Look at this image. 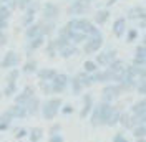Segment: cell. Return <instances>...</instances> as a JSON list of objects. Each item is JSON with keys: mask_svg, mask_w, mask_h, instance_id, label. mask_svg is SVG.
I'll list each match as a JSON object with an SVG mask.
<instances>
[{"mask_svg": "<svg viewBox=\"0 0 146 142\" xmlns=\"http://www.w3.org/2000/svg\"><path fill=\"white\" fill-rule=\"evenodd\" d=\"M115 106L111 103H105V101H100L98 104H95L93 109H91V126L93 127H100V126H106L110 116L113 112Z\"/></svg>", "mask_w": 146, "mask_h": 142, "instance_id": "cell-1", "label": "cell"}, {"mask_svg": "<svg viewBox=\"0 0 146 142\" xmlns=\"http://www.w3.org/2000/svg\"><path fill=\"white\" fill-rule=\"evenodd\" d=\"M62 104H63L62 98H50V99H46L45 103L42 104V116L45 117L46 121L55 119V116L60 112Z\"/></svg>", "mask_w": 146, "mask_h": 142, "instance_id": "cell-2", "label": "cell"}, {"mask_svg": "<svg viewBox=\"0 0 146 142\" xmlns=\"http://www.w3.org/2000/svg\"><path fill=\"white\" fill-rule=\"evenodd\" d=\"M121 94H123L121 86L116 84V83H110V84H106V86L103 88V91H101V101H105V103H111V104H113V101L118 99Z\"/></svg>", "mask_w": 146, "mask_h": 142, "instance_id": "cell-3", "label": "cell"}, {"mask_svg": "<svg viewBox=\"0 0 146 142\" xmlns=\"http://www.w3.org/2000/svg\"><path fill=\"white\" fill-rule=\"evenodd\" d=\"M91 9V3L88 0H73L72 3L68 5V15H72V17H80V15H85V13H88Z\"/></svg>", "mask_w": 146, "mask_h": 142, "instance_id": "cell-4", "label": "cell"}, {"mask_svg": "<svg viewBox=\"0 0 146 142\" xmlns=\"http://www.w3.org/2000/svg\"><path fill=\"white\" fill-rule=\"evenodd\" d=\"M68 83H70V78L65 73H56V76L50 81L52 94H62L65 89L68 88Z\"/></svg>", "mask_w": 146, "mask_h": 142, "instance_id": "cell-5", "label": "cell"}, {"mask_svg": "<svg viewBox=\"0 0 146 142\" xmlns=\"http://www.w3.org/2000/svg\"><path fill=\"white\" fill-rule=\"evenodd\" d=\"M60 15V7L53 2H45L42 5V20L45 22H56Z\"/></svg>", "mask_w": 146, "mask_h": 142, "instance_id": "cell-6", "label": "cell"}, {"mask_svg": "<svg viewBox=\"0 0 146 142\" xmlns=\"http://www.w3.org/2000/svg\"><path fill=\"white\" fill-rule=\"evenodd\" d=\"M101 46H103V35L88 36V40L83 43V53L85 55H93V53H96V51H100Z\"/></svg>", "mask_w": 146, "mask_h": 142, "instance_id": "cell-7", "label": "cell"}, {"mask_svg": "<svg viewBox=\"0 0 146 142\" xmlns=\"http://www.w3.org/2000/svg\"><path fill=\"white\" fill-rule=\"evenodd\" d=\"M18 63H20V55L15 53L13 50H9L7 53L3 55V58H2L0 68L2 70H13V68L18 66Z\"/></svg>", "mask_w": 146, "mask_h": 142, "instance_id": "cell-8", "label": "cell"}, {"mask_svg": "<svg viewBox=\"0 0 146 142\" xmlns=\"http://www.w3.org/2000/svg\"><path fill=\"white\" fill-rule=\"evenodd\" d=\"M113 60H116V50H106V51H101L100 55H96L95 63L98 66H108Z\"/></svg>", "mask_w": 146, "mask_h": 142, "instance_id": "cell-9", "label": "cell"}, {"mask_svg": "<svg viewBox=\"0 0 146 142\" xmlns=\"http://www.w3.org/2000/svg\"><path fill=\"white\" fill-rule=\"evenodd\" d=\"M118 124H121L125 129H128V131H131L135 126H136V121H135V116L131 114L129 111H121V116H119V122Z\"/></svg>", "mask_w": 146, "mask_h": 142, "instance_id": "cell-10", "label": "cell"}, {"mask_svg": "<svg viewBox=\"0 0 146 142\" xmlns=\"http://www.w3.org/2000/svg\"><path fill=\"white\" fill-rule=\"evenodd\" d=\"M32 96H35V89L32 88V86H25V88H23V91H22L18 96H15V104H18V106H23L28 99L32 98Z\"/></svg>", "mask_w": 146, "mask_h": 142, "instance_id": "cell-11", "label": "cell"}, {"mask_svg": "<svg viewBox=\"0 0 146 142\" xmlns=\"http://www.w3.org/2000/svg\"><path fill=\"white\" fill-rule=\"evenodd\" d=\"M129 112L135 116V117H146V98L136 101V103L131 106Z\"/></svg>", "mask_w": 146, "mask_h": 142, "instance_id": "cell-12", "label": "cell"}, {"mask_svg": "<svg viewBox=\"0 0 146 142\" xmlns=\"http://www.w3.org/2000/svg\"><path fill=\"white\" fill-rule=\"evenodd\" d=\"M93 106H95V103H93V96H91V94H83V107H82V111H80V117L85 119L86 116H90Z\"/></svg>", "mask_w": 146, "mask_h": 142, "instance_id": "cell-13", "label": "cell"}, {"mask_svg": "<svg viewBox=\"0 0 146 142\" xmlns=\"http://www.w3.org/2000/svg\"><path fill=\"white\" fill-rule=\"evenodd\" d=\"M125 32H126V18H123V17L116 18L115 23H113V35L116 38H121L125 35Z\"/></svg>", "mask_w": 146, "mask_h": 142, "instance_id": "cell-14", "label": "cell"}, {"mask_svg": "<svg viewBox=\"0 0 146 142\" xmlns=\"http://www.w3.org/2000/svg\"><path fill=\"white\" fill-rule=\"evenodd\" d=\"M45 45V36L43 35H38V36H33V38H30L27 41V51L28 53H32V51H35L38 48H42Z\"/></svg>", "mask_w": 146, "mask_h": 142, "instance_id": "cell-15", "label": "cell"}, {"mask_svg": "<svg viewBox=\"0 0 146 142\" xmlns=\"http://www.w3.org/2000/svg\"><path fill=\"white\" fill-rule=\"evenodd\" d=\"M126 15L129 20H146V10L139 5H135V7H131L128 10Z\"/></svg>", "mask_w": 146, "mask_h": 142, "instance_id": "cell-16", "label": "cell"}, {"mask_svg": "<svg viewBox=\"0 0 146 142\" xmlns=\"http://www.w3.org/2000/svg\"><path fill=\"white\" fill-rule=\"evenodd\" d=\"M23 107H25V111H27L28 116H35L36 112H38V109H40V101H38L36 96H32V98L23 104Z\"/></svg>", "mask_w": 146, "mask_h": 142, "instance_id": "cell-17", "label": "cell"}, {"mask_svg": "<svg viewBox=\"0 0 146 142\" xmlns=\"http://www.w3.org/2000/svg\"><path fill=\"white\" fill-rule=\"evenodd\" d=\"M110 18V10L108 9H100L95 12V15H93V23H96V25H105L106 22H108Z\"/></svg>", "mask_w": 146, "mask_h": 142, "instance_id": "cell-18", "label": "cell"}, {"mask_svg": "<svg viewBox=\"0 0 146 142\" xmlns=\"http://www.w3.org/2000/svg\"><path fill=\"white\" fill-rule=\"evenodd\" d=\"M40 22V32H42V35L45 36H50V35H53V32H55V23L56 22H45V20H38Z\"/></svg>", "mask_w": 146, "mask_h": 142, "instance_id": "cell-19", "label": "cell"}, {"mask_svg": "<svg viewBox=\"0 0 146 142\" xmlns=\"http://www.w3.org/2000/svg\"><path fill=\"white\" fill-rule=\"evenodd\" d=\"M36 74H38L40 81H52L56 76V71L53 68H42V70L36 71Z\"/></svg>", "mask_w": 146, "mask_h": 142, "instance_id": "cell-20", "label": "cell"}, {"mask_svg": "<svg viewBox=\"0 0 146 142\" xmlns=\"http://www.w3.org/2000/svg\"><path fill=\"white\" fill-rule=\"evenodd\" d=\"M78 51H80L78 46L70 43V45H66L65 48H62V50L58 51V55H60L62 58H72V56H75V55H78Z\"/></svg>", "mask_w": 146, "mask_h": 142, "instance_id": "cell-21", "label": "cell"}, {"mask_svg": "<svg viewBox=\"0 0 146 142\" xmlns=\"http://www.w3.org/2000/svg\"><path fill=\"white\" fill-rule=\"evenodd\" d=\"M70 43L72 45H80V43H85L86 40H88V35L86 33H83V32H73L70 33Z\"/></svg>", "mask_w": 146, "mask_h": 142, "instance_id": "cell-22", "label": "cell"}, {"mask_svg": "<svg viewBox=\"0 0 146 142\" xmlns=\"http://www.w3.org/2000/svg\"><path fill=\"white\" fill-rule=\"evenodd\" d=\"M42 35V32H40V22H33L32 25H28L25 28V36H27V40L30 38H33V36H38Z\"/></svg>", "mask_w": 146, "mask_h": 142, "instance_id": "cell-23", "label": "cell"}, {"mask_svg": "<svg viewBox=\"0 0 146 142\" xmlns=\"http://www.w3.org/2000/svg\"><path fill=\"white\" fill-rule=\"evenodd\" d=\"M36 71H38V63H36V60H33V58H30V60L23 64V68H22V73H25V74H33Z\"/></svg>", "mask_w": 146, "mask_h": 142, "instance_id": "cell-24", "label": "cell"}, {"mask_svg": "<svg viewBox=\"0 0 146 142\" xmlns=\"http://www.w3.org/2000/svg\"><path fill=\"white\" fill-rule=\"evenodd\" d=\"M111 73H121V71H125V68H126V64H125V61L123 60H113V61L110 63L108 66H106Z\"/></svg>", "mask_w": 146, "mask_h": 142, "instance_id": "cell-25", "label": "cell"}, {"mask_svg": "<svg viewBox=\"0 0 146 142\" xmlns=\"http://www.w3.org/2000/svg\"><path fill=\"white\" fill-rule=\"evenodd\" d=\"M68 86L72 88V93H73V94H82V91L85 89V88L82 86L80 80H78V76H73V78H70V83H68Z\"/></svg>", "mask_w": 146, "mask_h": 142, "instance_id": "cell-26", "label": "cell"}, {"mask_svg": "<svg viewBox=\"0 0 146 142\" xmlns=\"http://www.w3.org/2000/svg\"><path fill=\"white\" fill-rule=\"evenodd\" d=\"M76 76H78V80H80V83H82L83 88H90V86H93V84H95V83H93V78H91V74L85 73V71L78 73Z\"/></svg>", "mask_w": 146, "mask_h": 142, "instance_id": "cell-27", "label": "cell"}, {"mask_svg": "<svg viewBox=\"0 0 146 142\" xmlns=\"http://www.w3.org/2000/svg\"><path fill=\"white\" fill-rule=\"evenodd\" d=\"M119 116H121V109H119L118 106H115V109H113V112H111V116H110L108 122H106V126L108 127H113V126H116L119 122Z\"/></svg>", "mask_w": 146, "mask_h": 142, "instance_id": "cell-28", "label": "cell"}, {"mask_svg": "<svg viewBox=\"0 0 146 142\" xmlns=\"http://www.w3.org/2000/svg\"><path fill=\"white\" fill-rule=\"evenodd\" d=\"M98 70H100V66L95 61H91V60H86V61L83 63V71L88 73V74H93V73H96Z\"/></svg>", "mask_w": 146, "mask_h": 142, "instance_id": "cell-29", "label": "cell"}, {"mask_svg": "<svg viewBox=\"0 0 146 142\" xmlns=\"http://www.w3.org/2000/svg\"><path fill=\"white\" fill-rule=\"evenodd\" d=\"M131 132L135 135V139H145L146 137V126L145 124H139V126H135L131 129Z\"/></svg>", "mask_w": 146, "mask_h": 142, "instance_id": "cell-30", "label": "cell"}, {"mask_svg": "<svg viewBox=\"0 0 146 142\" xmlns=\"http://www.w3.org/2000/svg\"><path fill=\"white\" fill-rule=\"evenodd\" d=\"M38 10H42V3H40V2H36V0H33V2L27 7V10H25L23 13H25V15H33V17H35Z\"/></svg>", "mask_w": 146, "mask_h": 142, "instance_id": "cell-31", "label": "cell"}, {"mask_svg": "<svg viewBox=\"0 0 146 142\" xmlns=\"http://www.w3.org/2000/svg\"><path fill=\"white\" fill-rule=\"evenodd\" d=\"M10 112L13 117H25L27 116V111H25V107L23 106H18V104H13V106L10 107Z\"/></svg>", "mask_w": 146, "mask_h": 142, "instance_id": "cell-32", "label": "cell"}, {"mask_svg": "<svg viewBox=\"0 0 146 142\" xmlns=\"http://www.w3.org/2000/svg\"><path fill=\"white\" fill-rule=\"evenodd\" d=\"M18 74H20V71L17 70V68H13V70L9 71V74H7V78H5V81H7V84H17V80H18Z\"/></svg>", "mask_w": 146, "mask_h": 142, "instance_id": "cell-33", "label": "cell"}, {"mask_svg": "<svg viewBox=\"0 0 146 142\" xmlns=\"http://www.w3.org/2000/svg\"><path fill=\"white\" fill-rule=\"evenodd\" d=\"M12 13H13V12H12L5 3H2V5H0V20H9V22H10Z\"/></svg>", "mask_w": 146, "mask_h": 142, "instance_id": "cell-34", "label": "cell"}, {"mask_svg": "<svg viewBox=\"0 0 146 142\" xmlns=\"http://www.w3.org/2000/svg\"><path fill=\"white\" fill-rule=\"evenodd\" d=\"M135 60L146 61V46H143V45H138L136 50H135Z\"/></svg>", "mask_w": 146, "mask_h": 142, "instance_id": "cell-35", "label": "cell"}, {"mask_svg": "<svg viewBox=\"0 0 146 142\" xmlns=\"http://www.w3.org/2000/svg\"><path fill=\"white\" fill-rule=\"evenodd\" d=\"M42 135H43V131H42L40 127H33V129L30 131V141L38 142L40 139H42Z\"/></svg>", "mask_w": 146, "mask_h": 142, "instance_id": "cell-36", "label": "cell"}, {"mask_svg": "<svg viewBox=\"0 0 146 142\" xmlns=\"http://www.w3.org/2000/svg\"><path fill=\"white\" fill-rule=\"evenodd\" d=\"M45 51H46V55H48V58H55V56L58 55V51H56V48H55V45H53V40H50V41L46 43Z\"/></svg>", "mask_w": 146, "mask_h": 142, "instance_id": "cell-37", "label": "cell"}, {"mask_svg": "<svg viewBox=\"0 0 146 142\" xmlns=\"http://www.w3.org/2000/svg\"><path fill=\"white\" fill-rule=\"evenodd\" d=\"M15 91H17V84H7V86H5V89H3V94H5V96H13V94H15Z\"/></svg>", "mask_w": 146, "mask_h": 142, "instance_id": "cell-38", "label": "cell"}, {"mask_svg": "<svg viewBox=\"0 0 146 142\" xmlns=\"http://www.w3.org/2000/svg\"><path fill=\"white\" fill-rule=\"evenodd\" d=\"M33 22H35V17H33V15H25V13H23V17H22V25L25 28H27L28 25H32Z\"/></svg>", "mask_w": 146, "mask_h": 142, "instance_id": "cell-39", "label": "cell"}, {"mask_svg": "<svg viewBox=\"0 0 146 142\" xmlns=\"http://www.w3.org/2000/svg\"><path fill=\"white\" fill-rule=\"evenodd\" d=\"M40 89H42L45 94H52V86H50V81H40Z\"/></svg>", "mask_w": 146, "mask_h": 142, "instance_id": "cell-40", "label": "cell"}, {"mask_svg": "<svg viewBox=\"0 0 146 142\" xmlns=\"http://www.w3.org/2000/svg\"><path fill=\"white\" fill-rule=\"evenodd\" d=\"M136 91L139 94H146V80H139L136 83Z\"/></svg>", "mask_w": 146, "mask_h": 142, "instance_id": "cell-41", "label": "cell"}, {"mask_svg": "<svg viewBox=\"0 0 146 142\" xmlns=\"http://www.w3.org/2000/svg\"><path fill=\"white\" fill-rule=\"evenodd\" d=\"M136 36H138V30H135V28H131L129 32H128V35H126V41H135L136 40Z\"/></svg>", "mask_w": 146, "mask_h": 142, "instance_id": "cell-42", "label": "cell"}, {"mask_svg": "<svg viewBox=\"0 0 146 142\" xmlns=\"http://www.w3.org/2000/svg\"><path fill=\"white\" fill-rule=\"evenodd\" d=\"M32 2H33V0H18V10H23V12H25L27 7L32 3Z\"/></svg>", "mask_w": 146, "mask_h": 142, "instance_id": "cell-43", "label": "cell"}, {"mask_svg": "<svg viewBox=\"0 0 146 142\" xmlns=\"http://www.w3.org/2000/svg\"><path fill=\"white\" fill-rule=\"evenodd\" d=\"M113 142H129V141L123 135V132H116L115 134V137H113Z\"/></svg>", "mask_w": 146, "mask_h": 142, "instance_id": "cell-44", "label": "cell"}, {"mask_svg": "<svg viewBox=\"0 0 146 142\" xmlns=\"http://www.w3.org/2000/svg\"><path fill=\"white\" fill-rule=\"evenodd\" d=\"M5 5H7L12 12H15V10H18V0H9Z\"/></svg>", "mask_w": 146, "mask_h": 142, "instance_id": "cell-45", "label": "cell"}, {"mask_svg": "<svg viewBox=\"0 0 146 142\" xmlns=\"http://www.w3.org/2000/svg\"><path fill=\"white\" fill-rule=\"evenodd\" d=\"M9 41V35H7V32H0V46H5Z\"/></svg>", "mask_w": 146, "mask_h": 142, "instance_id": "cell-46", "label": "cell"}, {"mask_svg": "<svg viewBox=\"0 0 146 142\" xmlns=\"http://www.w3.org/2000/svg\"><path fill=\"white\" fill-rule=\"evenodd\" d=\"M48 142H65V139H63V135H60V134H53Z\"/></svg>", "mask_w": 146, "mask_h": 142, "instance_id": "cell-47", "label": "cell"}, {"mask_svg": "<svg viewBox=\"0 0 146 142\" xmlns=\"http://www.w3.org/2000/svg\"><path fill=\"white\" fill-rule=\"evenodd\" d=\"M9 28V20H0V32H7Z\"/></svg>", "mask_w": 146, "mask_h": 142, "instance_id": "cell-48", "label": "cell"}, {"mask_svg": "<svg viewBox=\"0 0 146 142\" xmlns=\"http://www.w3.org/2000/svg\"><path fill=\"white\" fill-rule=\"evenodd\" d=\"M62 111H63L65 114H70V112H72V111H73V107L70 106V104H66V106H65L63 109H62Z\"/></svg>", "mask_w": 146, "mask_h": 142, "instance_id": "cell-49", "label": "cell"}, {"mask_svg": "<svg viewBox=\"0 0 146 142\" xmlns=\"http://www.w3.org/2000/svg\"><path fill=\"white\" fill-rule=\"evenodd\" d=\"M58 131H60V126L56 124V126H55V127H52V135H53V134H56V132H58Z\"/></svg>", "mask_w": 146, "mask_h": 142, "instance_id": "cell-50", "label": "cell"}, {"mask_svg": "<svg viewBox=\"0 0 146 142\" xmlns=\"http://www.w3.org/2000/svg\"><path fill=\"white\" fill-rule=\"evenodd\" d=\"M113 3H116V0H106V7H111Z\"/></svg>", "mask_w": 146, "mask_h": 142, "instance_id": "cell-51", "label": "cell"}, {"mask_svg": "<svg viewBox=\"0 0 146 142\" xmlns=\"http://www.w3.org/2000/svg\"><path fill=\"white\" fill-rule=\"evenodd\" d=\"M7 126H9V124H5V122H0V131H3V129H7Z\"/></svg>", "mask_w": 146, "mask_h": 142, "instance_id": "cell-52", "label": "cell"}, {"mask_svg": "<svg viewBox=\"0 0 146 142\" xmlns=\"http://www.w3.org/2000/svg\"><path fill=\"white\" fill-rule=\"evenodd\" d=\"M141 45H143V46H146V35L143 36V43H141Z\"/></svg>", "mask_w": 146, "mask_h": 142, "instance_id": "cell-53", "label": "cell"}, {"mask_svg": "<svg viewBox=\"0 0 146 142\" xmlns=\"http://www.w3.org/2000/svg\"><path fill=\"white\" fill-rule=\"evenodd\" d=\"M135 142H146V139H136Z\"/></svg>", "mask_w": 146, "mask_h": 142, "instance_id": "cell-54", "label": "cell"}, {"mask_svg": "<svg viewBox=\"0 0 146 142\" xmlns=\"http://www.w3.org/2000/svg\"><path fill=\"white\" fill-rule=\"evenodd\" d=\"M7 2H9V0H0V3H7Z\"/></svg>", "mask_w": 146, "mask_h": 142, "instance_id": "cell-55", "label": "cell"}, {"mask_svg": "<svg viewBox=\"0 0 146 142\" xmlns=\"http://www.w3.org/2000/svg\"><path fill=\"white\" fill-rule=\"evenodd\" d=\"M88 2H90V3H91V2H96V0H88Z\"/></svg>", "mask_w": 146, "mask_h": 142, "instance_id": "cell-56", "label": "cell"}]
</instances>
